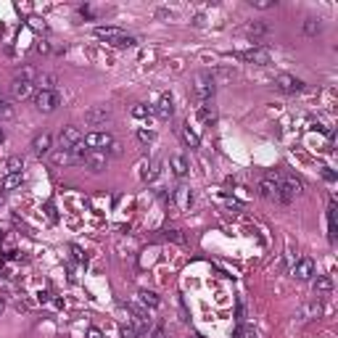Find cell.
Instances as JSON below:
<instances>
[{"mask_svg":"<svg viewBox=\"0 0 338 338\" xmlns=\"http://www.w3.org/2000/svg\"><path fill=\"white\" fill-rule=\"evenodd\" d=\"M35 82H37V69L35 66H21L19 74L11 82V95L14 101H24L29 95H35Z\"/></svg>","mask_w":338,"mask_h":338,"instance_id":"6da1fadb","label":"cell"},{"mask_svg":"<svg viewBox=\"0 0 338 338\" xmlns=\"http://www.w3.org/2000/svg\"><path fill=\"white\" fill-rule=\"evenodd\" d=\"M95 37L108 45H114V48H132L135 45V37L127 35L125 29L119 27H95Z\"/></svg>","mask_w":338,"mask_h":338,"instance_id":"7a4b0ae2","label":"cell"},{"mask_svg":"<svg viewBox=\"0 0 338 338\" xmlns=\"http://www.w3.org/2000/svg\"><path fill=\"white\" fill-rule=\"evenodd\" d=\"M196 98L201 103H209L211 101V95H214V90H217V84H214V77H211V71H201V74L196 77Z\"/></svg>","mask_w":338,"mask_h":338,"instance_id":"3957f363","label":"cell"},{"mask_svg":"<svg viewBox=\"0 0 338 338\" xmlns=\"http://www.w3.org/2000/svg\"><path fill=\"white\" fill-rule=\"evenodd\" d=\"M82 143L90 151H106V148L114 146V135L111 132H87L82 138Z\"/></svg>","mask_w":338,"mask_h":338,"instance_id":"277c9868","label":"cell"},{"mask_svg":"<svg viewBox=\"0 0 338 338\" xmlns=\"http://www.w3.org/2000/svg\"><path fill=\"white\" fill-rule=\"evenodd\" d=\"M35 106H37V111H42V114L56 111L58 93L56 90H35Z\"/></svg>","mask_w":338,"mask_h":338,"instance_id":"5b68a950","label":"cell"},{"mask_svg":"<svg viewBox=\"0 0 338 338\" xmlns=\"http://www.w3.org/2000/svg\"><path fill=\"white\" fill-rule=\"evenodd\" d=\"M259 193H262L264 198H277V196H280V174L270 172L267 177L259 183Z\"/></svg>","mask_w":338,"mask_h":338,"instance_id":"8992f818","label":"cell"},{"mask_svg":"<svg viewBox=\"0 0 338 338\" xmlns=\"http://www.w3.org/2000/svg\"><path fill=\"white\" fill-rule=\"evenodd\" d=\"M235 58L249 61V63H256V66H267L270 63V50L267 48H251V50H243V53H235Z\"/></svg>","mask_w":338,"mask_h":338,"instance_id":"52a82bcc","label":"cell"},{"mask_svg":"<svg viewBox=\"0 0 338 338\" xmlns=\"http://www.w3.org/2000/svg\"><path fill=\"white\" fill-rule=\"evenodd\" d=\"M301 190V183H298L296 177H291V174H285V177H280V198L283 204H288V201H294V196Z\"/></svg>","mask_w":338,"mask_h":338,"instance_id":"ba28073f","label":"cell"},{"mask_svg":"<svg viewBox=\"0 0 338 338\" xmlns=\"http://www.w3.org/2000/svg\"><path fill=\"white\" fill-rule=\"evenodd\" d=\"M82 129L80 127H66V129H61V135H58V143H61V148H74V146H80L82 143Z\"/></svg>","mask_w":338,"mask_h":338,"instance_id":"9c48e42d","label":"cell"},{"mask_svg":"<svg viewBox=\"0 0 338 338\" xmlns=\"http://www.w3.org/2000/svg\"><path fill=\"white\" fill-rule=\"evenodd\" d=\"M275 87L283 90V93H301V90H304V82L296 80L294 74H277Z\"/></svg>","mask_w":338,"mask_h":338,"instance_id":"30bf717a","label":"cell"},{"mask_svg":"<svg viewBox=\"0 0 338 338\" xmlns=\"http://www.w3.org/2000/svg\"><path fill=\"white\" fill-rule=\"evenodd\" d=\"M106 119H111V108H106V106H95L84 114L87 125H106Z\"/></svg>","mask_w":338,"mask_h":338,"instance_id":"8fae6325","label":"cell"},{"mask_svg":"<svg viewBox=\"0 0 338 338\" xmlns=\"http://www.w3.org/2000/svg\"><path fill=\"white\" fill-rule=\"evenodd\" d=\"M153 114L159 116V119H172V114H174V101H172V95H161L159 103H156V108H153Z\"/></svg>","mask_w":338,"mask_h":338,"instance_id":"7c38bea8","label":"cell"},{"mask_svg":"<svg viewBox=\"0 0 338 338\" xmlns=\"http://www.w3.org/2000/svg\"><path fill=\"white\" fill-rule=\"evenodd\" d=\"M312 275H315V262H312L309 256L298 259L296 267H294V277H296V280H309Z\"/></svg>","mask_w":338,"mask_h":338,"instance_id":"4fadbf2b","label":"cell"},{"mask_svg":"<svg viewBox=\"0 0 338 338\" xmlns=\"http://www.w3.org/2000/svg\"><path fill=\"white\" fill-rule=\"evenodd\" d=\"M106 161H108V153L106 151H90L87 153V161H84V167L93 169V172H103V169H106Z\"/></svg>","mask_w":338,"mask_h":338,"instance_id":"5bb4252c","label":"cell"},{"mask_svg":"<svg viewBox=\"0 0 338 338\" xmlns=\"http://www.w3.org/2000/svg\"><path fill=\"white\" fill-rule=\"evenodd\" d=\"M50 143H53L50 132H40V135H35V140H32V153H35V156H45V153L50 151Z\"/></svg>","mask_w":338,"mask_h":338,"instance_id":"9a60e30c","label":"cell"},{"mask_svg":"<svg viewBox=\"0 0 338 338\" xmlns=\"http://www.w3.org/2000/svg\"><path fill=\"white\" fill-rule=\"evenodd\" d=\"M169 169H172L174 177H185V174H188V159H185V156H180V153H174L172 159H169Z\"/></svg>","mask_w":338,"mask_h":338,"instance_id":"2e32d148","label":"cell"},{"mask_svg":"<svg viewBox=\"0 0 338 338\" xmlns=\"http://www.w3.org/2000/svg\"><path fill=\"white\" fill-rule=\"evenodd\" d=\"M172 201L177 204V209H190V204H193V193L188 190V188H177L174 190V196H172Z\"/></svg>","mask_w":338,"mask_h":338,"instance_id":"e0dca14e","label":"cell"},{"mask_svg":"<svg viewBox=\"0 0 338 338\" xmlns=\"http://www.w3.org/2000/svg\"><path fill=\"white\" fill-rule=\"evenodd\" d=\"M246 35H249L251 40H259V37H267L270 35V27L264 21H251L249 27H246Z\"/></svg>","mask_w":338,"mask_h":338,"instance_id":"ac0fdd59","label":"cell"},{"mask_svg":"<svg viewBox=\"0 0 338 338\" xmlns=\"http://www.w3.org/2000/svg\"><path fill=\"white\" fill-rule=\"evenodd\" d=\"M24 183V172H16V174H5L3 185H0V190H14V188H19Z\"/></svg>","mask_w":338,"mask_h":338,"instance_id":"d6986e66","label":"cell"},{"mask_svg":"<svg viewBox=\"0 0 338 338\" xmlns=\"http://www.w3.org/2000/svg\"><path fill=\"white\" fill-rule=\"evenodd\" d=\"M211 77H214V84H227V82L232 80V77H235V71H232L230 66H222V69L214 71Z\"/></svg>","mask_w":338,"mask_h":338,"instance_id":"ffe728a7","label":"cell"},{"mask_svg":"<svg viewBox=\"0 0 338 338\" xmlns=\"http://www.w3.org/2000/svg\"><path fill=\"white\" fill-rule=\"evenodd\" d=\"M138 298H140V304H146V307H151V309H156L161 304V298L153 294V291H140L138 294Z\"/></svg>","mask_w":338,"mask_h":338,"instance_id":"44dd1931","label":"cell"},{"mask_svg":"<svg viewBox=\"0 0 338 338\" xmlns=\"http://www.w3.org/2000/svg\"><path fill=\"white\" fill-rule=\"evenodd\" d=\"M35 87L37 90H56V77L53 74H37Z\"/></svg>","mask_w":338,"mask_h":338,"instance_id":"7402d4cb","label":"cell"},{"mask_svg":"<svg viewBox=\"0 0 338 338\" xmlns=\"http://www.w3.org/2000/svg\"><path fill=\"white\" fill-rule=\"evenodd\" d=\"M53 164H58V167H69V164H74V159H71V151H66V148L56 151V153H53Z\"/></svg>","mask_w":338,"mask_h":338,"instance_id":"603a6c76","label":"cell"},{"mask_svg":"<svg viewBox=\"0 0 338 338\" xmlns=\"http://www.w3.org/2000/svg\"><path fill=\"white\" fill-rule=\"evenodd\" d=\"M320 315H322V304H320V301H312L309 307L301 312L304 320H315V317H320Z\"/></svg>","mask_w":338,"mask_h":338,"instance_id":"cb8c5ba5","label":"cell"},{"mask_svg":"<svg viewBox=\"0 0 338 338\" xmlns=\"http://www.w3.org/2000/svg\"><path fill=\"white\" fill-rule=\"evenodd\" d=\"M183 143H185V146H190V148H198L201 146V140H198V135L196 132H193V129L190 127H183Z\"/></svg>","mask_w":338,"mask_h":338,"instance_id":"d4e9b609","label":"cell"},{"mask_svg":"<svg viewBox=\"0 0 338 338\" xmlns=\"http://www.w3.org/2000/svg\"><path fill=\"white\" fill-rule=\"evenodd\" d=\"M320 29H322V24L317 21V19H307V21H304V35L315 37V35H320Z\"/></svg>","mask_w":338,"mask_h":338,"instance_id":"484cf974","label":"cell"},{"mask_svg":"<svg viewBox=\"0 0 338 338\" xmlns=\"http://www.w3.org/2000/svg\"><path fill=\"white\" fill-rule=\"evenodd\" d=\"M151 114H153V108L146 106V103H135V106H132V116H135V119H146V116H151Z\"/></svg>","mask_w":338,"mask_h":338,"instance_id":"4316f807","label":"cell"},{"mask_svg":"<svg viewBox=\"0 0 338 338\" xmlns=\"http://www.w3.org/2000/svg\"><path fill=\"white\" fill-rule=\"evenodd\" d=\"M5 169H8V174L21 172V169H24V159H21V156H11V159H8V164H5Z\"/></svg>","mask_w":338,"mask_h":338,"instance_id":"83f0119b","label":"cell"},{"mask_svg":"<svg viewBox=\"0 0 338 338\" xmlns=\"http://www.w3.org/2000/svg\"><path fill=\"white\" fill-rule=\"evenodd\" d=\"M328 230H330V232H328V238H330V240H336V206H333V204L328 206Z\"/></svg>","mask_w":338,"mask_h":338,"instance_id":"f1b7e54d","label":"cell"},{"mask_svg":"<svg viewBox=\"0 0 338 338\" xmlns=\"http://www.w3.org/2000/svg\"><path fill=\"white\" fill-rule=\"evenodd\" d=\"M198 119H201V122H206V125H211V122H214V111H211V106L201 103V106H198Z\"/></svg>","mask_w":338,"mask_h":338,"instance_id":"f546056e","label":"cell"},{"mask_svg":"<svg viewBox=\"0 0 338 338\" xmlns=\"http://www.w3.org/2000/svg\"><path fill=\"white\" fill-rule=\"evenodd\" d=\"M330 288H333V280H330V277H317V280H315V291H317V294H328Z\"/></svg>","mask_w":338,"mask_h":338,"instance_id":"4dcf8cb0","label":"cell"},{"mask_svg":"<svg viewBox=\"0 0 338 338\" xmlns=\"http://www.w3.org/2000/svg\"><path fill=\"white\" fill-rule=\"evenodd\" d=\"M14 116V106H11V101H3L0 98V122L3 119H11Z\"/></svg>","mask_w":338,"mask_h":338,"instance_id":"1f68e13d","label":"cell"},{"mask_svg":"<svg viewBox=\"0 0 338 338\" xmlns=\"http://www.w3.org/2000/svg\"><path fill=\"white\" fill-rule=\"evenodd\" d=\"M138 140L143 143V146H148V143L156 140V132L153 129H138Z\"/></svg>","mask_w":338,"mask_h":338,"instance_id":"d6a6232c","label":"cell"},{"mask_svg":"<svg viewBox=\"0 0 338 338\" xmlns=\"http://www.w3.org/2000/svg\"><path fill=\"white\" fill-rule=\"evenodd\" d=\"M122 336H125V338H143L138 325H125V328H122Z\"/></svg>","mask_w":338,"mask_h":338,"instance_id":"836d02e7","label":"cell"},{"mask_svg":"<svg viewBox=\"0 0 338 338\" xmlns=\"http://www.w3.org/2000/svg\"><path fill=\"white\" fill-rule=\"evenodd\" d=\"M249 3L254 5V8H262V11H267V8H275V5H277V0H249Z\"/></svg>","mask_w":338,"mask_h":338,"instance_id":"e575fe53","label":"cell"},{"mask_svg":"<svg viewBox=\"0 0 338 338\" xmlns=\"http://www.w3.org/2000/svg\"><path fill=\"white\" fill-rule=\"evenodd\" d=\"M235 338H256V330H254V328H243V325H240Z\"/></svg>","mask_w":338,"mask_h":338,"instance_id":"d590c367","label":"cell"},{"mask_svg":"<svg viewBox=\"0 0 338 338\" xmlns=\"http://www.w3.org/2000/svg\"><path fill=\"white\" fill-rule=\"evenodd\" d=\"M322 177L328 180V183H333V180H336V172H333L330 167H325V169H322Z\"/></svg>","mask_w":338,"mask_h":338,"instance_id":"8d00e7d4","label":"cell"},{"mask_svg":"<svg viewBox=\"0 0 338 338\" xmlns=\"http://www.w3.org/2000/svg\"><path fill=\"white\" fill-rule=\"evenodd\" d=\"M71 254H74V259H77V262H84V254H82L80 246H71Z\"/></svg>","mask_w":338,"mask_h":338,"instance_id":"74e56055","label":"cell"},{"mask_svg":"<svg viewBox=\"0 0 338 338\" xmlns=\"http://www.w3.org/2000/svg\"><path fill=\"white\" fill-rule=\"evenodd\" d=\"M37 53H50V42H37Z\"/></svg>","mask_w":338,"mask_h":338,"instance_id":"f35d334b","label":"cell"},{"mask_svg":"<svg viewBox=\"0 0 338 338\" xmlns=\"http://www.w3.org/2000/svg\"><path fill=\"white\" fill-rule=\"evenodd\" d=\"M108 151H111V156H119V153H122V146H119V143H116V140H114V146H111V148H108Z\"/></svg>","mask_w":338,"mask_h":338,"instance_id":"ab89813d","label":"cell"},{"mask_svg":"<svg viewBox=\"0 0 338 338\" xmlns=\"http://www.w3.org/2000/svg\"><path fill=\"white\" fill-rule=\"evenodd\" d=\"M87 336H90V338H103L98 328H90V330H87Z\"/></svg>","mask_w":338,"mask_h":338,"instance_id":"60d3db41","label":"cell"},{"mask_svg":"<svg viewBox=\"0 0 338 338\" xmlns=\"http://www.w3.org/2000/svg\"><path fill=\"white\" fill-rule=\"evenodd\" d=\"M45 209H48V217H50V219H56V217H58V214H56V209H53V204H48V206H45Z\"/></svg>","mask_w":338,"mask_h":338,"instance_id":"b9f144b4","label":"cell"},{"mask_svg":"<svg viewBox=\"0 0 338 338\" xmlns=\"http://www.w3.org/2000/svg\"><path fill=\"white\" fill-rule=\"evenodd\" d=\"M151 338H164V330H161V328H156L153 333H151Z\"/></svg>","mask_w":338,"mask_h":338,"instance_id":"7bdbcfd3","label":"cell"},{"mask_svg":"<svg viewBox=\"0 0 338 338\" xmlns=\"http://www.w3.org/2000/svg\"><path fill=\"white\" fill-rule=\"evenodd\" d=\"M5 140V132H3V127H0V143H3Z\"/></svg>","mask_w":338,"mask_h":338,"instance_id":"ee69618b","label":"cell"},{"mask_svg":"<svg viewBox=\"0 0 338 338\" xmlns=\"http://www.w3.org/2000/svg\"><path fill=\"white\" fill-rule=\"evenodd\" d=\"M5 309V304H3V298H0V312H3Z\"/></svg>","mask_w":338,"mask_h":338,"instance_id":"f6af8a7d","label":"cell"},{"mask_svg":"<svg viewBox=\"0 0 338 338\" xmlns=\"http://www.w3.org/2000/svg\"><path fill=\"white\" fill-rule=\"evenodd\" d=\"M188 338H198V336H188Z\"/></svg>","mask_w":338,"mask_h":338,"instance_id":"bcb514c9","label":"cell"}]
</instances>
